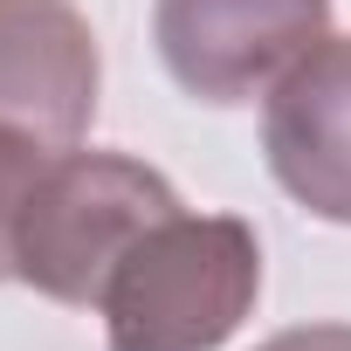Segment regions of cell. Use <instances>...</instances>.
<instances>
[{
	"label": "cell",
	"instance_id": "3",
	"mask_svg": "<svg viewBox=\"0 0 351 351\" xmlns=\"http://www.w3.org/2000/svg\"><path fill=\"white\" fill-rule=\"evenodd\" d=\"M330 35V0H152V42L186 97L255 104Z\"/></svg>",
	"mask_w": 351,
	"mask_h": 351
},
{
	"label": "cell",
	"instance_id": "1",
	"mask_svg": "<svg viewBox=\"0 0 351 351\" xmlns=\"http://www.w3.org/2000/svg\"><path fill=\"white\" fill-rule=\"evenodd\" d=\"M262 296V241L234 214H165L110 269L97 310L110 351H214Z\"/></svg>",
	"mask_w": 351,
	"mask_h": 351
},
{
	"label": "cell",
	"instance_id": "5",
	"mask_svg": "<svg viewBox=\"0 0 351 351\" xmlns=\"http://www.w3.org/2000/svg\"><path fill=\"white\" fill-rule=\"evenodd\" d=\"M97 35L76 0H0V124L83 145L97 117Z\"/></svg>",
	"mask_w": 351,
	"mask_h": 351
},
{
	"label": "cell",
	"instance_id": "2",
	"mask_svg": "<svg viewBox=\"0 0 351 351\" xmlns=\"http://www.w3.org/2000/svg\"><path fill=\"white\" fill-rule=\"evenodd\" d=\"M165 214H180L165 172L124 152H56L42 186L14 228V282H28L49 303L97 310L117 255Z\"/></svg>",
	"mask_w": 351,
	"mask_h": 351
},
{
	"label": "cell",
	"instance_id": "6",
	"mask_svg": "<svg viewBox=\"0 0 351 351\" xmlns=\"http://www.w3.org/2000/svg\"><path fill=\"white\" fill-rule=\"evenodd\" d=\"M56 152H69V145H49V138H28L14 124H0V282H14V228H21V214H28Z\"/></svg>",
	"mask_w": 351,
	"mask_h": 351
},
{
	"label": "cell",
	"instance_id": "4",
	"mask_svg": "<svg viewBox=\"0 0 351 351\" xmlns=\"http://www.w3.org/2000/svg\"><path fill=\"white\" fill-rule=\"evenodd\" d=\"M262 152L303 214L351 228V35H324L262 97Z\"/></svg>",
	"mask_w": 351,
	"mask_h": 351
},
{
	"label": "cell",
	"instance_id": "7",
	"mask_svg": "<svg viewBox=\"0 0 351 351\" xmlns=\"http://www.w3.org/2000/svg\"><path fill=\"white\" fill-rule=\"evenodd\" d=\"M255 351H351V324H296V330H276Z\"/></svg>",
	"mask_w": 351,
	"mask_h": 351
}]
</instances>
